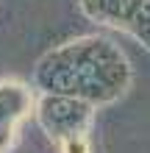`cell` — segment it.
<instances>
[{"mask_svg": "<svg viewBox=\"0 0 150 153\" xmlns=\"http://www.w3.org/2000/svg\"><path fill=\"white\" fill-rule=\"evenodd\" d=\"M61 153H92L89 139L83 134H69V137H61Z\"/></svg>", "mask_w": 150, "mask_h": 153, "instance_id": "obj_2", "label": "cell"}, {"mask_svg": "<svg viewBox=\"0 0 150 153\" xmlns=\"http://www.w3.org/2000/svg\"><path fill=\"white\" fill-rule=\"evenodd\" d=\"M31 92L22 84L0 81V153L11 148L17 123L31 111Z\"/></svg>", "mask_w": 150, "mask_h": 153, "instance_id": "obj_1", "label": "cell"}]
</instances>
